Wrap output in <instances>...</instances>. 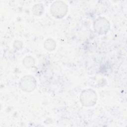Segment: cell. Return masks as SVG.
<instances>
[{
	"label": "cell",
	"mask_w": 127,
	"mask_h": 127,
	"mask_svg": "<svg viewBox=\"0 0 127 127\" xmlns=\"http://www.w3.org/2000/svg\"><path fill=\"white\" fill-rule=\"evenodd\" d=\"M93 28L96 33L102 35L108 32L110 28V24L105 17H99L94 21Z\"/></svg>",
	"instance_id": "4"
},
{
	"label": "cell",
	"mask_w": 127,
	"mask_h": 127,
	"mask_svg": "<svg viewBox=\"0 0 127 127\" xmlns=\"http://www.w3.org/2000/svg\"><path fill=\"white\" fill-rule=\"evenodd\" d=\"M35 64L34 59L31 56H26L23 60V64L26 68L32 67Z\"/></svg>",
	"instance_id": "7"
},
{
	"label": "cell",
	"mask_w": 127,
	"mask_h": 127,
	"mask_svg": "<svg viewBox=\"0 0 127 127\" xmlns=\"http://www.w3.org/2000/svg\"><path fill=\"white\" fill-rule=\"evenodd\" d=\"M68 6L62 1H54L51 5L50 11L51 14L57 18H62L67 13Z\"/></svg>",
	"instance_id": "2"
},
{
	"label": "cell",
	"mask_w": 127,
	"mask_h": 127,
	"mask_svg": "<svg viewBox=\"0 0 127 127\" xmlns=\"http://www.w3.org/2000/svg\"><path fill=\"white\" fill-rule=\"evenodd\" d=\"M36 80L31 75H26L23 76L19 81V87L26 92H30L36 87Z\"/></svg>",
	"instance_id": "3"
},
{
	"label": "cell",
	"mask_w": 127,
	"mask_h": 127,
	"mask_svg": "<svg viewBox=\"0 0 127 127\" xmlns=\"http://www.w3.org/2000/svg\"><path fill=\"white\" fill-rule=\"evenodd\" d=\"M22 44L21 42H20V41H15L14 43V46L15 48L16 49H19L21 47H22Z\"/></svg>",
	"instance_id": "8"
},
{
	"label": "cell",
	"mask_w": 127,
	"mask_h": 127,
	"mask_svg": "<svg viewBox=\"0 0 127 127\" xmlns=\"http://www.w3.org/2000/svg\"><path fill=\"white\" fill-rule=\"evenodd\" d=\"M79 100L82 106L90 107L94 106L97 101V96L94 90L87 89L83 90L79 97Z\"/></svg>",
	"instance_id": "1"
},
{
	"label": "cell",
	"mask_w": 127,
	"mask_h": 127,
	"mask_svg": "<svg viewBox=\"0 0 127 127\" xmlns=\"http://www.w3.org/2000/svg\"><path fill=\"white\" fill-rule=\"evenodd\" d=\"M32 11L35 15L40 16L43 13L44 7L42 3H37L33 6Z\"/></svg>",
	"instance_id": "6"
},
{
	"label": "cell",
	"mask_w": 127,
	"mask_h": 127,
	"mask_svg": "<svg viewBox=\"0 0 127 127\" xmlns=\"http://www.w3.org/2000/svg\"><path fill=\"white\" fill-rule=\"evenodd\" d=\"M45 48L49 51H52L55 50L56 47V42L53 39L49 38L45 40L44 43Z\"/></svg>",
	"instance_id": "5"
}]
</instances>
